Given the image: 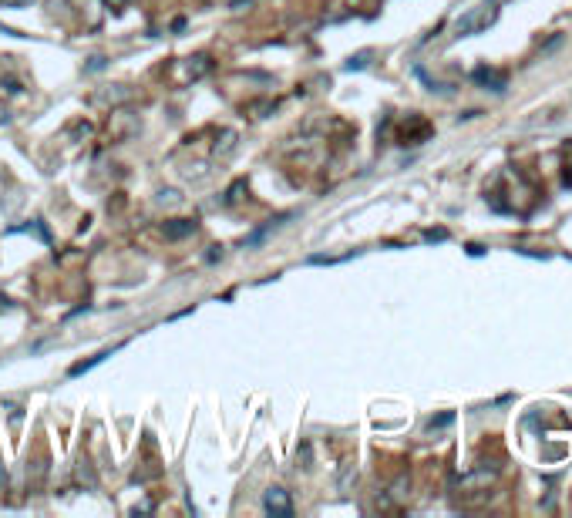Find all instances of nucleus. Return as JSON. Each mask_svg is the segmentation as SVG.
<instances>
[{
	"mask_svg": "<svg viewBox=\"0 0 572 518\" xmlns=\"http://www.w3.org/2000/svg\"><path fill=\"white\" fill-rule=\"evenodd\" d=\"M495 17H498V7L488 0L485 7H478V11H471V14H464L462 20H458V37H468V34H481V31H488L492 24H495Z\"/></svg>",
	"mask_w": 572,
	"mask_h": 518,
	"instance_id": "obj_1",
	"label": "nucleus"
},
{
	"mask_svg": "<svg viewBox=\"0 0 572 518\" xmlns=\"http://www.w3.org/2000/svg\"><path fill=\"white\" fill-rule=\"evenodd\" d=\"M263 505H266V512H273V515H290V512H293L290 495H286L283 488H269L263 495Z\"/></svg>",
	"mask_w": 572,
	"mask_h": 518,
	"instance_id": "obj_2",
	"label": "nucleus"
},
{
	"mask_svg": "<svg viewBox=\"0 0 572 518\" xmlns=\"http://www.w3.org/2000/svg\"><path fill=\"white\" fill-rule=\"evenodd\" d=\"M111 138H128L132 132H139V118L135 115H128V111H118V115H111Z\"/></svg>",
	"mask_w": 572,
	"mask_h": 518,
	"instance_id": "obj_3",
	"label": "nucleus"
},
{
	"mask_svg": "<svg viewBox=\"0 0 572 518\" xmlns=\"http://www.w3.org/2000/svg\"><path fill=\"white\" fill-rule=\"evenodd\" d=\"M192 232H196V222H189V219H172V222L162 226V236H165V239H186Z\"/></svg>",
	"mask_w": 572,
	"mask_h": 518,
	"instance_id": "obj_4",
	"label": "nucleus"
},
{
	"mask_svg": "<svg viewBox=\"0 0 572 518\" xmlns=\"http://www.w3.org/2000/svg\"><path fill=\"white\" fill-rule=\"evenodd\" d=\"M471 77H475L478 84H488L492 91H502V84H505V75H498V71H488V68H478V71H475Z\"/></svg>",
	"mask_w": 572,
	"mask_h": 518,
	"instance_id": "obj_5",
	"label": "nucleus"
},
{
	"mask_svg": "<svg viewBox=\"0 0 572 518\" xmlns=\"http://www.w3.org/2000/svg\"><path fill=\"white\" fill-rule=\"evenodd\" d=\"M132 98V88H125V84H115L111 91H101L98 94V101H105V105H122Z\"/></svg>",
	"mask_w": 572,
	"mask_h": 518,
	"instance_id": "obj_6",
	"label": "nucleus"
},
{
	"mask_svg": "<svg viewBox=\"0 0 572 518\" xmlns=\"http://www.w3.org/2000/svg\"><path fill=\"white\" fill-rule=\"evenodd\" d=\"M232 149H236V132H222V135L216 138V149H212V152H216L219 158H226V155H232Z\"/></svg>",
	"mask_w": 572,
	"mask_h": 518,
	"instance_id": "obj_7",
	"label": "nucleus"
},
{
	"mask_svg": "<svg viewBox=\"0 0 572 518\" xmlns=\"http://www.w3.org/2000/svg\"><path fill=\"white\" fill-rule=\"evenodd\" d=\"M209 68H212V61H209V58H192V61L186 64L189 77H202L205 71H209Z\"/></svg>",
	"mask_w": 572,
	"mask_h": 518,
	"instance_id": "obj_8",
	"label": "nucleus"
},
{
	"mask_svg": "<svg viewBox=\"0 0 572 518\" xmlns=\"http://www.w3.org/2000/svg\"><path fill=\"white\" fill-rule=\"evenodd\" d=\"M354 481H357V468H354V465H343L341 478H337V491H347Z\"/></svg>",
	"mask_w": 572,
	"mask_h": 518,
	"instance_id": "obj_9",
	"label": "nucleus"
},
{
	"mask_svg": "<svg viewBox=\"0 0 572 518\" xmlns=\"http://www.w3.org/2000/svg\"><path fill=\"white\" fill-rule=\"evenodd\" d=\"M186 179H189V182H205V179H209V165H205V162H196V165H189Z\"/></svg>",
	"mask_w": 572,
	"mask_h": 518,
	"instance_id": "obj_10",
	"label": "nucleus"
},
{
	"mask_svg": "<svg viewBox=\"0 0 572 518\" xmlns=\"http://www.w3.org/2000/svg\"><path fill=\"white\" fill-rule=\"evenodd\" d=\"M158 202H162V206H169V209H172V206H179V202H182V196H179L175 189H162V192H158Z\"/></svg>",
	"mask_w": 572,
	"mask_h": 518,
	"instance_id": "obj_11",
	"label": "nucleus"
},
{
	"mask_svg": "<svg viewBox=\"0 0 572 518\" xmlns=\"http://www.w3.org/2000/svg\"><path fill=\"white\" fill-rule=\"evenodd\" d=\"M243 189H246V182H236L229 192H226V202H239V192H243Z\"/></svg>",
	"mask_w": 572,
	"mask_h": 518,
	"instance_id": "obj_12",
	"label": "nucleus"
},
{
	"mask_svg": "<svg viewBox=\"0 0 572 518\" xmlns=\"http://www.w3.org/2000/svg\"><path fill=\"white\" fill-rule=\"evenodd\" d=\"M0 91H7V94H17V91H20V84H17V81H0Z\"/></svg>",
	"mask_w": 572,
	"mask_h": 518,
	"instance_id": "obj_13",
	"label": "nucleus"
},
{
	"mask_svg": "<svg viewBox=\"0 0 572 518\" xmlns=\"http://www.w3.org/2000/svg\"><path fill=\"white\" fill-rule=\"evenodd\" d=\"M0 4H4V7H27L31 0H0Z\"/></svg>",
	"mask_w": 572,
	"mask_h": 518,
	"instance_id": "obj_14",
	"label": "nucleus"
},
{
	"mask_svg": "<svg viewBox=\"0 0 572 518\" xmlns=\"http://www.w3.org/2000/svg\"><path fill=\"white\" fill-rule=\"evenodd\" d=\"M108 4H115V7H122V4H125V0H108Z\"/></svg>",
	"mask_w": 572,
	"mask_h": 518,
	"instance_id": "obj_15",
	"label": "nucleus"
}]
</instances>
